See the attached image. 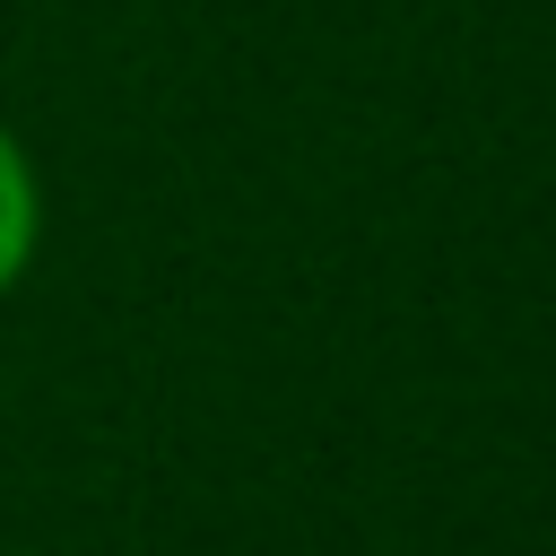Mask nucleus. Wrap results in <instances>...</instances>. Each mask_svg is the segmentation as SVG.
<instances>
[{
  "instance_id": "nucleus-1",
  "label": "nucleus",
  "mask_w": 556,
  "mask_h": 556,
  "mask_svg": "<svg viewBox=\"0 0 556 556\" xmlns=\"http://www.w3.org/2000/svg\"><path fill=\"white\" fill-rule=\"evenodd\" d=\"M35 252H43V174H35L26 139L0 122V304L26 287Z\"/></svg>"
}]
</instances>
